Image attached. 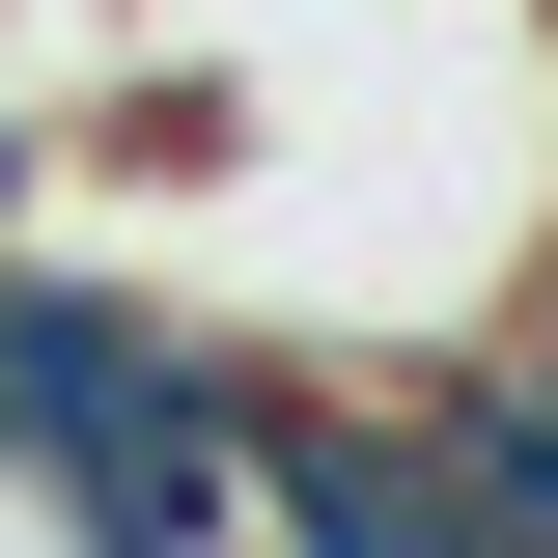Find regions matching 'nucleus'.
I'll return each mask as SVG.
<instances>
[{"label": "nucleus", "instance_id": "1", "mask_svg": "<svg viewBox=\"0 0 558 558\" xmlns=\"http://www.w3.org/2000/svg\"><path fill=\"white\" fill-rule=\"evenodd\" d=\"M0 558H112V531L57 502V447H0Z\"/></svg>", "mask_w": 558, "mask_h": 558}, {"label": "nucleus", "instance_id": "2", "mask_svg": "<svg viewBox=\"0 0 558 558\" xmlns=\"http://www.w3.org/2000/svg\"><path fill=\"white\" fill-rule=\"evenodd\" d=\"M196 558H279V531H196Z\"/></svg>", "mask_w": 558, "mask_h": 558}]
</instances>
